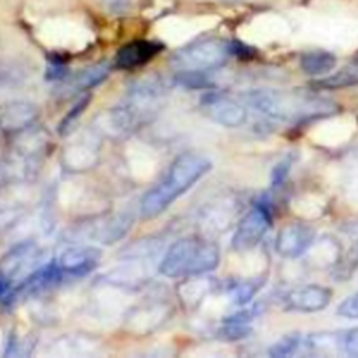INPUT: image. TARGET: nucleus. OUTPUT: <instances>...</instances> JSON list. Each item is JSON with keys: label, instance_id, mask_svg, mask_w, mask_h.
I'll use <instances>...</instances> for the list:
<instances>
[{"label": "nucleus", "instance_id": "nucleus-11", "mask_svg": "<svg viewBox=\"0 0 358 358\" xmlns=\"http://www.w3.org/2000/svg\"><path fill=\"white\" fill-rule=\"evenodd\" d=\"M102 257V252L91 245H69L64 246L56 259V264L66 275L84 277L94 271Z\"/></svg>", "mask_w": 358, "mask_h": 358}, {"label": "nucleus", "instance_id": "nucleus-9", "mask_svg": "<svg viewBox=\"0 0 358 358\" xmlns=\"http://www.w3.org/2000/svg\"><path fill=\"white\" fill-rule=\"evenodd\" d=\"M101 134L92 127L71 137L62 152V164L69 172L91 169L99 158Z\"/></svg>", "mask_w": 358, "mask_h": 358}, {"label": "nucleus", "instance_id": "nucleus-29", "mask_svg": "<svg viewBox=\"0 0 358 358\" xmlns=\"http://www.w3.org/2000/svg\"><path fill=\"white\" fill-rule=\"evenodd\" d=\"M252 324L246 322H236V320H222L221 327L218 329L217 334L220 338L227 341H238L246 338L252 333Z\"/></svg>", "mask_w": 358, "mask_h": 358}, {"label": "nucleus", "instance_id": "nucleus-23", "mask_svg": "<svg viewBox=\"0 0 358 358\" xmlns=\"http://www.w3.org/2000/svg\"><path fill=\"white\" fill-rule=\"evenodd\" d=\"M337 64V57L327 50H309L302 53L301 70L312 77L329 74Z\"/></svg>", "mask_w": 358, "mask_h": 358}, {"label": "nucleus", "instance_id": "nucleus-13", "mask_svg": "<svg viewBox=\"0 0 358 358\" xmlns=\"http://www.w3.org/2000/svg\"><path fill=\"white\" fill-rule=\"evenodd\" d=\"M316 231L306 222L285 224L275 238V250L285 259L303 256L315 243Z\"/></svg>", "mask_w": 358, "mask_h": 358}, {"label": "nucleus", "instance_id": "nucleus-15", "mask_svg": "<svg viewBox=\"0 0 358 358\" xmlns=\"http://www.w3.org/2000/svg\"><path fill=\"white\" fill-rule=\"evenodd\" d=\"M140 123L123 103L108 110L99 112L94 119V129L109 138H123L131 133Z\"/></svg>", "mask_w": 358, "mask_h": 358}, {"label": "nucleus", "instance_id": "nucleus-35", "mask_svg": "<svg viewBox=\"0 0 358 358\" xmlns=\"http://www.w3.org/2000/svg\"><path fill=\"white\" fill-rule=\"evenodd\" d=\"M14 289V284L11 282V280L0 270V299L8 301L10 295L13 294Z\"/></svg>", "mask_w": 358, "mask_h": 358}, {"label": "nucleus", "instance_id": "nucleus-32", "mask_svg": "<svg viewBox=\"0 0 358 358\" xmlns=\"http://www.w3.org/2000/svg\"><path fill=\"white\" fill-rule=\"evenodd\" d=\"M337 315L345 319L357 320L358 319V291L351 294L350 296L344 298L338 308H337Z\"/></svg>", "mask_w": 358, "mask_h": 358}, {"label": "nucleus", "instance_id": "nucleus-20", "mask_svg": "<svg viewBox=\"0 0 358 358\" xmlns=\"http://www.w3.org/2000/svg\"><path fill=\"white\" fill-rule=\"evenodd\" d=\"M164 249V241L159 238H143L131 242L120 252V259L141 260L145 263H152L158 259Z\"/></svg>", "mask_w": 358, "mask_h": 358}, {"label": "nucleus", "instance_id": "nucleus-17", "mask_svg": "<svg viewBox=\"0 0 358 358\" xmlns=\"http://www.w3.org/2000/svg\"><path fill=\"white\" fill-rule=\"evenodd\" d=\"M164 45L154 41H133L123 45L116 53V66L120 69H134L152 60Z\"/></svg>", "mask_w": 358, "mask_h": 358}, {"label": "nucleus", "instance_id": "nucleus-14", "mask_svg": "<svg viewBox=\"0 0 358 358\" xmlns=\"http://www.w3.org/2000/svg\"><path fill=\"white\" fill-rule=\"evenodd\" d=\"M172 315V306L164 299H150L126 313V324L137 333H148L164 324Z\"/></svg>", "mask_w": 358, "mask_h": 358}, {"label": "nucleus", "instance_id": "nucleus-27", "mask_svg": "<svg viewBox=\"0 0 358 358\" xmlns=\"http://www.w3.org/2000/svg\"><path fill=\"white\" fill-rule=\"evenodd\" d=\"M36 340L29 334H20V333H11L6 343L4 355L11 357H24L29 355L31 351L35 348Z\"/></svg>", "mask_w": 358, "mask_h": 358}, {"label": "nucleus", "instance_id": "nucleus-31", "mask_svg": "<svg viewBox=\"0 0 358 358\" xmlns=\"http://www.w3.org/2000/svg\"><path fill=\"white\" fill-rule=\"evenodd\" d=\"M90 99H91V95H83L76 103L74 106L70 109V112L66 115V117L60 122V126H59V131L60 134L63 133H67L70 131L71 126L76 123V120L78 119V116L84 112V109L88 106L90 103Z\"/></svg>", "mask_w": 358, "mask_h": 358}, {"label": "nucleus", "instance_id": "nucleus-1", "mask_svg": "<svg viewBox=\"0 0 358 358\" xmlns=\"http://www.w3.org/2000/svg\"><path fill=\"white\" fill-rule=\"evenodd\" d=\"M245 103L262 115L287 123H308L327 119L340 105L313 90L256 88L243 94Z\"/></svg>", "mask_w": 358, "mask_h": 358}, {"label": "nucleus", "instance_id": "nucleus-21", "mask_svg": "<svg viewBox=\"0 0 358 358\" xmlns=\"http://www.w3.org/2000/svg\"><path fill=\"white\" fill-rule=\"evenodd\" d=\"M110 71V66L108 63H98L94 66H90L85 70H81L77 73L69 83L64 85V91L69 94L76 91H84L92 87H96L103 80L108 78Z\"/></svg>", "mask_w": 358, "mask_h": 358}, {"label": "nucleus", "instance_id": "nucleus-7", "mask_svg": "<svg viewBox=\"0 0 358 358\" xmlns=\"http://www.w3.org/2000/svg\"><path fill=\"white\" fill-rule=\"evenodd\" d=\"M271 224L273 215L270 204L267 200H257L238 222L232 236V248L238 252L253 249L263 239Z\"/></svg>", "mask_w": 358, "mask_h": 358}, {"label": "nucleus", "instance_id": "nucleus-5", "mask_svg": "<svg viewBox=\"0 0 358 358\" xmlns=\"http://www.w3.org/2000/svg\"><path fill=\"white\" fill-rule=\"evenodd\" d=\"M134 221L131 211H117L112 214H99L95 215L91 221L84 224L83 229L74 231L70 235V239H91L102 245H110L122 239L131 228Z\"/></svg>", "mask_w": 358, "mask_h": 358}, {"label": "nucleus", "instance_id": "nucleus-18", "mask_svg": "<svg viewBox=\"0 0 358 358\" xmlns=\"http://www.w3.org/2000/svg\"><path fill=\"white\" fill-rule=\"evenodd\" d=\"M52 355H96L99 344L96 340H91L84 336H63L55 340L50 345Z\"/></svg>", "mask_w": 358, "mask_h": 358}, {"label": "nucleus", "instance_id": "nucleus-6", "mask_svg": "<svg viewBox=\"0 0 358 358\" xmlns=\"http://www.w3.org/2000/svg\"><path fill=\"white\" fill-rule=\"evenodd\" d=\"M166 96L165 84L157 77H143L134 81L124 105L130 109L138 123L151 119L161 108Z\"/></svg>", "mask_w": 358, "mask_h": 358}, {"label": "nucleus", "instance_id": "nucleus-10", "mask_svg": "<svg viewBox=\"0 0 358 358\" xmlns=\"http://www.w3.org/2000/svg\"><path fill=\"white\" fill-rule=\"evenodd\" d=\"M331 289L317 284H305L285 291L281 295V305L285 310L313 313L323 310L331 301Z\"/></svg>", "mask_w": 358, "mask_h": 358}, {"label": "nucleus", "instance_id": "nucleus-16", "mask_svg": "<svg viewBox=\"0 0 358 358\" xmlns=\"http://www.w3.org/2000/svg\"><path fill=\"white\" fill-rule=\"evenodd\" d=\"M39 109L28 101H13L0 112V131L15 136L29 129L38 119Z\"/></svg>", "mask_w": 358, "mask_h": 358}, {"label": "nucleus", "instance_id": "nucleus-24", "mask_svg": "<svg viewBox=\"0 0 358 358\" xmlns=\"http://www.w3.org/2000/svg\"><path fill=\"white\" fill-rule=\"evenodd\" d=\"M213 288L214 284L210 278H187V281L179 287V295L183 302L194 305L199 303L208 291H213Z\"/></svg>", "mask_w": 358, "mask_h": 358}, {"label": "nucleus", "instance_id": "nucleus-37", "mask_svg": "<svg viewBox=\"0 0 358 358\" xmlns=\"http://www.w3.org/2000/svg\"><path fill=\"white\" fill-rule=\"evenodd\" d=\"M105 7L110 11V13H124L127 11V8L130 7V0H102Z\"/></svg>", "mask_w": 358, "mask_h": 358}, {"label": "nucleus", "instance_id": "nucleus-22", "mask_svg": "<svg viewBox=\"0 0 358 358\" xmlns=\"http://www.w3.org/2000/svg\"><path fill=\"white\" fill-rule=\"evenodd\" d=\"M266 275H259L255 278H245V280H232L228 281L225 287V292L232 303L243 306L249 303L259 289L264 285Z\"/></svg>", "mask_w": 358, "mask_h": 358}, {"label": "nucleus", "instance_id": "nucleus-2", "mask_svg": "<svg viewBox=\"0 0 358 358\" xmlns=\"http://www.w3.org/2000/svg\"><path fill=\"white\" fill-rule=\"evenodd\" d=\"M210 169V159L200 154L185 152L176 157L164 179L150 189L141 199V215L144 218L158 217L179 196L196 185Z\"/></svg>", "mask_w": 358, "mask_h": 358}, {"label": "nucleus", "instance_id": "nucleus-26", "mask_svg": "<svg viewBox=\"0 0 358 358\" xmlns=\"http://www.w3.org/2000/svg\"><path fill=\"white\" fill-rule=\"evenodd\" d=\"M303 337L299 333H289L280 337L275 343H273L268 348V355L274 358L281 357H291L298 352V350L302 348Z\"/></svg>", "mask_w": 358, "mask_h": 358}, {"label": "nucleus", "instance_id": "nucleus-3", "mask_svg": "<svg viewBox=\"0 0 358 358\" xmlns=\"http://www.w3.org/2000/svg\"><path fill=\"white\" fill-rule=\"evenodd\" d=\"M218 263V245L207 236L192 235L173 242L162 255L158 268L165 277L187 278L213 271Z\"/></svg>", "mask_w": 358, "mask_h": 358}, {"label": "nucleus", "instance_id": "nucleus-4", "mask_svg": "<svg viewBox=\"0 0 358 358\" xmlns=\"http://www.w3.org/2000/svg\"><path fill=\"white\" fill-rule=\"evenodd\" d=\"M232 56L231 42L220 38H208L179 49L171 63L179 71H210L227 63Z\"/></svg>", "mask_w": 358, "mask_h": 358}, {"label": "nucleus", "instance_id": "nucleus-38", "mask_svg": "<svg viewBox=\"0 0 358 358\" xmlns=\"http://www.w3.org/2000/svg\"><path fill=\"white\" fill-rule=\"evenodd\" d=\"M6 183V178H4V169H3V162H0V185Z\"/></svg>", "mask_w": 358, "mask_h": 358}, {"label": "nucleus", "instance_id": "nucleus-8", "mask_svg": "<svg viewBox=\"0 0 358 358\" xmlns=\"http://www.w3.org/2000/svg\"><path fill=\"white\" fill-rule=\"evenodd\" d=\"M43 249L38 242L24 241L13 246L1 257L0 270L11 280L15 288L43 264Z\"/></svg>", "mask_w": 358, "mask_h": 358}, {"label": "nucleus", "instance_id": "nucleus-33", "mask_svg": "<svg viewBox=\"0 0 358 358\" xmlns=\"http://www.w3.org/2000/svg\"><path fill=\"white\" fill-rule=\"evenodd\" d=\"M358 266V238H357V241L352 243V246H351V249L348 250V253H347V257H345V260H338L336 264H334V270H337V271H343L344 273V275H348V273L347 271H352L355 267Z\"/></svg>", "mask_w": 358, "mask_h": 358}, {"label": "nucleus", "instance_id": "nucleus-28", "mask_svg": "<svg viewBox=\"0 0 358 358\" xmlns=\"http://www.w3.org/2000/svg\"><path fill=\"white\" fill-rule=\"evenodd\" d=\"M175 81L185 88L190 90H210L214 88V83L206 71H178Z\"/></svg>", "mask_w": 358, "mask_h": 358}, {"label": "nucleus", "instance_id": "nucleus-19", "mask_svg": "<svg viewBox=\"0 0 358 358\" xmlns=\"http://www.w3.org/2000/svg\"><path fill=\"white\" fill-rule=\"evenodd\" d=\"M358 85V55L333 74L312 83L317 90H341Z\"/></svg>", "mask_w": 358, "mask_h": 358}, {"label": "nucleus", "instance_id": "nucleus-25", "mask_svg": "<svg viewBox=\"0 0 358 358\" xmlns=\"http://www.w3.org/2000/svg\"><path fill=\"white\" fill-rule=\"evenodd\" d=\"M25 214L27 208L22 203L13 200L0 201V235L7 234L18 225Z\"/></svg>", "mask_w": 358, "mask_h": 358}, {"label": "nucleus", "instance_id": "nucleus-34", "mask_svg": "<svg viewBox=\"0 0 358 358\" xmlns=\"http://www.w3.org/2000/svg\"><path fill=\"white\" fill-rule=\"evenodd\" d=\"M289 169H291V159L289 158H285L282 161H280L271 171V185L275 187V186H281L288 173H289Z\"/></svg>", "mask_w": 358, "mask_h": 358}, {"label": "nucleus", "instance_id": "nucleus-30", "mask_svg": "<svg viewBox=\"0 0 358 358\" xmlns=\"http://www.w3.org/2000/svg\"><path fill=\"white\" fill-rule=\"evenodd\" d=\"M338 350L350 357H358V326L337 333Z\"/></svg>", "mask_w": 358, "mask_h": 358}, {"label": "nucleus", "instance_id": "nucleus-36", "mask_svg": "<svg viewBox=\"0 0 358 358\" xmlns=\"http://www.w3.org/2000/svg\"><path fill=\"white\" fill-rule=\"evenodd\" d=\"M64 76H66V67L63 63L55 62L49 64L48 73H46L48 80H60V78H64Z\"/></svg>", "mask_w": 358, "mask_h": 358}, {"label": "nucleus", "instance_id": "nucleus-12", "mask_svg": "<svg viewBox=\"0 0 358 358\" xmlns=\"http://www.w3.org/2000/svg\"><path fill=\"white\" fill-rule=\"evenodd\" d=\"M206 115L225 127H239L248 120L246 106L221 92H208L201 98Z\"/></svg>", "mask_w": 358, "mask_h": 358}]
</instances>
